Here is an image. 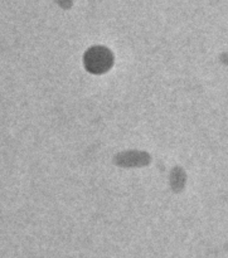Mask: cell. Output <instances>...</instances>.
I'll return each instance as SVG.
<instances>
[{
    "label": "cell",
    "mask_w": 228,
    "mask_h": 258,
    "mask_svg": "<svg viewBox=\"0 0 228 258\" xmlns=\"http://www.w3.org/2000/svg\"><path fill=\"white\" fill-rule=\"evenodd\" d=\"M87 64L93 71H102L110 64V57L105 50H92L87 55Z\"/></svg>",
    "instance_id": "obj_1"
}]
</instances>
